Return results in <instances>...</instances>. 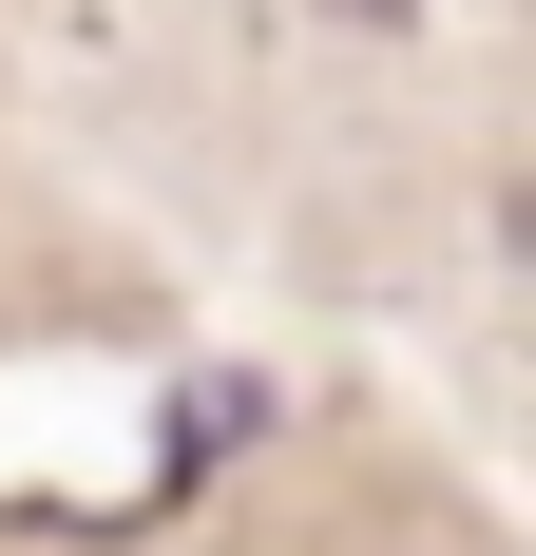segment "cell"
<instances>
[{
	"mask_svg": "<svg viewBox=\"0 0 536 556\" xmlns=\"http://www.w3.org/2000/svg\"><path fill=\"white\" fill-rule=\"evenodd\" d=\"M326 20H365V39H383V20H403V0H326Z\"/></svg>",
	"mask_w": 536,
	"mask_h": 556,
	"instance_id": "1",
	"label": "cell"
}]
</instances>
